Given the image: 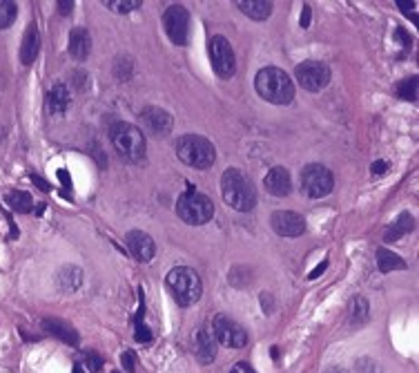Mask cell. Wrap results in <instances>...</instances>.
I'll return each instance as SVG.
<instances>
[{
	"label": "cell",
	"mask_w": 419,
	"mask_h": 373,
	"mask_svg": "<svg viewBox=\"0 0 419 373\" xmlns=\"http://www.w3.org/2000/svg\"><path fill=\"white\" fill-rule=\"evenodd\" d=\"M254 87L257 94L268 103L274 105H288L294 98L292 78L279 67H263L254 76Z\"/></svg>",
	"instance_id": "obj_2"
},
{
	"label": "cell",
	"mask_w": 419,
	"mask_h": 373,
	"mask_svg": "<svg viewBox=\"0 0 419 373\" xmlns=\"http://www.w3.org/2000/svg\"><path fill=\"white\" fill-rule=\"evenodd\" d=\"M355 373H383V371H381V364H379L375 357L363 355L355 362Z\"/></svg>",
	"instance_id": "obj_30"
},
{
	"label": "cell",
	"mask_w": 419,
	"mask_h": 373,
	"mask_svg": "<svg viewBox=\"0 0 419 373\" xmlns=\"http://www.w3.org/2000/svg\"><path fill=\"white\" fill-rule=\"evenodd\" d=\"M56 5H58V12H61L63 16H67V14L74 9V3H72V0H58Z\"/></svg>",
	"instance_id": "obj_37"
},
{
	"label": "cell",
	"mask_w": 419,
	"mask_h": 373,
	"mask_svg": "<svg viewBox=\"0 0 419 373\" xmlns=\"http://www.w3.org/2000/svg\"><path fill=\"white\" fill-rule=\"evenodd\" d=\"M326 266H328V262L319 264V266H317V268H314V271L310 273V280H314V277H319V275H321V273H323V268H326Z\"/></svg>",
	"instance_id": "obj_42"
},
{
	"label": "cell",
	"mask_w": 419,
	"mask_h": 373,
	"mask_svg": "<svg viewBox=\"0 0 419 373\" xmlns=\"http://www.w3.org/2000/svg\"><path fill=\"white\" fill-rule=\"evenodd\" d=\"M210 61H212L214 72L221 78H232L237 72V58H234V49L228 43L226 36H212L210 38Z\"/></svg>",
	"instance_id": "obj_10"
},
{
	"label": "cell",
	"mask_w": 419,
	"mask_h": 373,
	"mask_svg": "<svg viewBox=\"0 0 419 373\" xmlns=\"http://www.w3.org/2000/svg\"><path fill=\"white\" fill-rule=\"evenodd\" d=\"M261 304H263V311H266V313H272V300H270V295H266V293H263V295H261Z\"/></svg>",
	"instance_id": "obj_40"
},
{
	"label": "cell",
	"mask_w": 419,
	"mask_h": 373,
	"mask_svg": "<svg viewBox=\"0 0 419 373\" xmlns=\"http://www.w3.org/2000/svg\"><path fill=\"white\" fill-rule=\"evenodd\" d=\"M134 337H136V342H152V331L147 329L143 322H138L136 324V333H134Z\"/></svg>",
	"instance_id": "obj_33"
},
{
	"label": "cell",
	"mask_w": 419,
	"mask_h": 373,
	"mask_svg": "<svg viewBox=\"0 0 419 373\" xmlns=\"http://www.w3.org/2000/svg\"><path fill=\"white\" fill-rule=\"evenodd\" d=\"M114 373H118V371H114Z\"/></svg>",
	"instance_id": "obj_44"
},
{
	"label": "cell",
	"mask_w": 419,
	"mask_h": 373,
	"mask_svg": "<svg viewBox=\"0 0 419 373\" xmlns=\"http://www.w3.org/2000/svg\"><path fill=\"white\" fill-rule=\"evenodd\" d=\"M294 78L308 92H321L330 83V67L323 61H303L294 69Z\"/></svg>",
	"instance_id": "obj_9"
},
{
	"label": "cell",
	"mask_w": 419,
	"mask_h": 373,
	"mask_svg": "<svg viewBox=\"0 0 419 373\" xmlns=\"http://www.w3.org/2000/svg\"><path fill=\"white\" fill-rule=\"evenodd\" d=\"M335 188L332 172L321 163H310L301 170V190L310 199H323L328 197Z\"/></svg>",
	"instance_id": "obj_7"
},
{
	"label": "cell",
	"mask_w": 419,
	"mask_h": 373,
	"mask_svg": "<svg viewBox=\"0 0 419 373\" xmlns=\"http://www.w3.org/2000/svg\"><path fill=\"white\" fill-rule=\"evenodd\" d=\"M125 243L129 248V253H132L134 257H136L138 262H152L154 253H156V246H154V239L147 235V232L143 230H129L125 235Z\"/></svg>",
	"instance_id": "obj_14"
},
{
	"label": "cell",
	"mask_w": 419,
	"mask_h": 373,
	"mask_svg": "<svg viewBox=\"0 0 419 373\" xmlns=\"http://www.w3.org/2000/svg\"><path fill=\"white\" fill-rule=\"evenodd\" d=\"M397 7L401 9V12L406 14V16H412V18L417 21V16H415V7H417V3H410V5H408V3H401V0H399V3H397Z\"/></svg>",
	"instance_id": "obj_35"
},
{
	"label": "cell",
	"mask_w": 419,
	"mask_h": 373,
	"mask_svg": "<svg viewBox=\"0 0 419 373\" xmlns=\"http://www.w3.org/2000/svg\"><path fill=\"white\" fill-rule=\"evenodd\" d=\"M370 317V306H368V300L366 297H355L350 304V322L355 326H361L368 322Z\"/></svg>",
	"instance_id": "obj_26"
},
{
	"label": "cell",
	"mask_w": 419,
	"mask_h": 373,
	"mask_svg": "<svg viewBox=\"0 0 419 373\" xmlns=\"http://www.w3.org/2000/svg\"><path fill=\"white\" fill-rule=\"evenodd\" d=\"M237 7L252 21H266L272 14V3L268 0H237Z\"/></svg>",
	"instance_id": "obj_21"
},
{
	"label": "cell",
	"mask_w": 419,
	"mask_h": 373,
	"mask_svg": "<svg viewBox=\"0 0 419 373\" xmlns=\"http://www.w3.org/2000/svg\"><path fill=\"white\" fill-rule=\"evenodd\" d=\"M103 5L116 14H129L136 7H141V0H125V3L123 0H103Z\"/></svg>",
	"instance_id": "obj_29"
},
{
	"label": "cell",
	"mask_w": 419,
	"mask_h": 373,
	"mask_svg": "<svg viewBox=\"0 0 419 373\" xmlns=\"http://www.w3.org/2000/svg\"><path fill=\"white\" fill-rule=\"evenodd\" d=\"M89 49H92V38H89L87 29L83 27L72 29V34H69V54H72V58L85 61L89 56Z\"/></svg>",
	"instance_id": "obj_19"
},
{
	"label": "cell",
	"mask_w": 419,
	"mask_h": 373,
	"mask_svg": "<svg viewBox=\"0 0 419 373\" xmlns=\"http://www.w3.org/2000/svg\"><path fill=\"white\" fill-rule=\"evenodd\" d=\"M72 105V92L65 83H56L47 94V107L52 114H63Z\"/></svg>",
	"instance_id": "obj_18"
},
{
	"label": "cell",
	"mask_w": 419,
	"mask_h": 373,
	"mask_svg": "<svg viewBox=\"0 0 419 373\" xmlns=\"http://www.w3.org/2000/svg\"><path fill=\"white\" fill-rule=\"evenodd\" d=\"M217 337L210 326L198 329V333L194 335V353H196V360L201 364H212L217 360Z\"/></svg>",
	"instance_id": "obj_15"
},
{
	"label": "cell",
	"mask_w": 419,
	"mask_h": 373,
	"mask_svg": "<svg viewBox=\"0 0 419 373\" xmlns=\"http://www.w3.org/2000/svg\"><path fill=\"white\" fill-rule=\"evenodd\" d=\"M415 228V219H412L410 212H401V215L397 217V221L392 223V228L386 232V241H397L399 237L408 235V232Z\"/></svg>",
	"instance_id": "obj_23"
},
{
	"label": "cell",
	"mask_w": 419,
	"mask_h": 373,
	"mask_svg": "<svg viewBox=\"0 0 419 373\" xmlns=\"http://www.w3.org/2000/svg\"><path fill=\"white\" fill-rule=\"evenodd\" d=\"M32 181H34V183H38V188H41V190H45V192H49V190H52V188H49V183H47V181H43L41 177L32 175Z\"/></svg>",
	"instance_id": "obj_41"
},
{
	"label": "cell",
	"mask_w": 419,
	"mask_h": 373,
	"mask_svg": "<svg viewBox=\"0 0 419 373\" xmlns=\"http://www.w3.org/2000/svg\"><path fill=\"white\" fill-rule=\"evenodd\" d=\"M109 139H112L118 157L125 163H141L145 159V134L136 126L125 121L114 123L109 130Z\"/></svg>",
	"instance_id": "obj_3"
},
{
	"label": "cell",
	"mask_w": 419,
	"mask_h": 373,
	"mask_svg": "<svg viewBox=\"0 0 419 373\" xmlns=\"http://www.w3.org/2000/svg\"><path fill=\"white\" fill-rule=\"evenodd\" d=\"M212 333L217 337L219 344L228 346V349H243L248 344V333L239 322H234L228 315H214L212 320Z\"/></svg>",
	"instance_id": "obj_8"
},
{
	"label": "cell",
	"mask_w": 419,
	"mask_h": 373,
	"mask_svg": "<svg viewBox=\"0 0 419 373\" xmlns=\"http://www.w3.org/2000/svg\"><path fill=\"white\" fill-rule=\"evenodd\" d=\"M272 228L277 235L281 237H301L306 232V221L299 212H292V210H277L272 215Z\"/></svg>",
	"instance_id": "obj_12"
},
{
	"label": "cell",
	"mask_w": 419,
	"mask_h": 373,
	"mask_svg": "<svg viewBox=\"0 0 419 373\" xmlns=\"http://www.w3.org/2000/svg\"><path fill=\"white\" fill-rule=\"evenodd\" d=\"M163 25H165L167 36L174 45H185L189 34V14L181 5H169L163 14Z\"/></svg>",
	"instance_id": "obj_11"
},
{
	"label": "cell",
	"mask_w": 419,
	"mask_h": 373,
	"mask_svg": "<svg viewBox=\"0 0 419 373\" xmlns=\"http://www.w3.org/2000/svg\"><path fill=\"white\" fill-rule=\"evenodd\" d=\"M326 373H348L346 369H341V366H330V369H328Z\"/></svg>",
	"instance_id": "obj_43"
},
{
	"label": "cell",
	"mask_w": 419,
	"mask_h": 373,
	"mask_svg": "<svg viewBox=\"0 0 419 373\" xmlns=\"http://www.w3.org/2000/svg\"><path fill=\"white\" fill-rule=\"evenodd\" d=\"M83 284V271L76 266H65L61 273H58V286L63 288L65 293L76 291L78 286Z\"/></svg>",
	"instance_id": "obj_22"
},
{
	"label": "cell",
	"mask_w": 419,
	"mask_h": 373,
	"mask_svg": "<svg viewBox=\"0 0 419 373\" xmlns=\"http://www.w3.org/2000/svg\"><path fill=\"white\" fill-rule=\"evenodd\" d=\"M103 357L98 355V353H94V351H89V353H85V366H87V371L89 373H98L103 369Z\"/></svg>",
	"instance_id": "obj_31"
},
{
	"label": "cell",
	"mask_w": 419,
	"mask_h": 373,
	"mask_svg": "<svg viewBox=\"0 0 419 373\" xmlns=\"http://www.w3.org/2000/svg\"><path fill=\"white\" fill-rule=\"evenodd\" d=\"M38 52H41V32H38L36 25H29L21 45V61L25 65H32L36 61Z\"/></svg>",
	"instance_id": "obj_17"
},
{
	"label": "cell",
	"mask_w": 419,
	"mask_h": 373,
	"mask_svg": "<svg viewBox=\"0 0 419 373\" xmlns=\"http://www.w3.org/2000/svg\"><path fill=\"white\" fill-rule=\"evenodd\" d=\"M165 284L172 293L174 302L178 306H192L201 300V293H203V284H201V277L194 268L189 266H176L167 273L165 277Z\"/></svg>",
	"instance_id": "obj_4"
},
{
	"label": "cell",
	"mask_w": 419,
	"mask_h": 373,
	"mask_svg": "<svg viewBox=\"0 0 419 373\" xmlns=\"http://www.w3.org/2000/svg\"><path fill=\"white\" fill-rule=\"evenodd\" d=\"M176 157L189 168L207 170L217 161V150L201 134H185L176 141Z\"/></svg>",
	"instance_id": "obj_5"
},
{
	"label": "cell",
	"mask_w": 419,
	"mask_h": 373,
	"mask_svg": "<svg viewBox=\"0 0 419 373\" xmlns=\"http://www.w3.org/2000/svg\"><path fill=\"white\" fill-rule=\"evenodd\" d=\"M221 195L226 203L239 212H250L257 206V188L252 179L239 168H228L221 177Z\"/></svg>",
	"instance_id": "obj_1"
},
{
	"label": "cell",
	"mask_w": 419,
	"mask_h": 373,
	"mask_svg": "<svg viewBox=\"0 0 419 373\" xmlns=\"http://www.w3.org/2000/svg\"><path fill=\"white\" fill-rule=\"evenodd\" d=\"M263 186H266V190L274 197H288L290 190H292L290 172H288L283 166L272 168V170L266 175V179H263Z\"/></svg>",
	"instance_id": "obj_16"
},
{
	"label": "cell",
	"mask_w": 419,
	"mask_h": 373,
	"mask_svg": "<svg viewBox=\"0 0 419 373\" xmlns=\"http://www.w3.org/2000/svg\"><path fill=\"white\" fill-rule=\"evenodd\" d=\"M310 16H312L310 5H303V12H301V27H303V29L310 27Z\"/></svg>",
	"instance_id": "obj_36"
},
{
	"label": "cell",
	"mask_w": 419,
	"mask_h": 373,
	"mask_svg": "<svg viewBox=\"0 0 419 373\" xmlns=\"http://www.w3.org/2000/svg\"><path fill=\"white\" fill-rule=\"evenodd\" d=\"M377 264L381 273H390V271H403L406 268V262L401 260L395 253L386 251V248H379L377 251Z\"/></svg>",
	"instance_id": "obj_24"
},
{
	"label": "cell",
	"mask_w": 419,
	"mask_h": 373,
	"mask_svg": "<svg viewBox=\"0 0 419 373\" xmlns=\"http://www.w3.org/2000/svg\"><path fill=\"white\" fill-rule=\"evenodd\" d=\"M386 168H388V163H386V161H377V163H372V175H383V172H386Z\"/></svg>",
	"instance_id": "obj_39"
},
{
	"label": "cell",
	"mask_w": 419,
	"mask_h": 373,
	"mask_svg": "<svg viewBox=\"0 0 419 373\" xmlns=\"http://www.w3.org/2000/svg\"><path fill=\"white\" fill-rule=\"evenodd\" d=\"M58 179H61V183H63V188H72V179H69V175H67V170H58Z\"/></svg>",
	"instance_id": "obj_38"
},
{
	"label": "cell",
	"mask_w": 419,
	"mask_h": 373,
	"mask_svg": "<svg viewBox=\"0 0 419 373\" xmlns=\"http://www.w3.org/2000/svg\"><path fill=\"white\" fill-rule=\"evenodd\" d=\"M16 16H18V5L14 0H0V29H7L16 21Z\"/></svg>",
	"instance_id": "obj_27"
},
{
	"label": "cell",
	"mask_w": 419,
	"mask_h": 373,
	"mask_svg": "<svg viewBox=\"0 0 419 373\" xmlns=\"http://www.w3.org/2000/svg\"><path fill=\"white\" fill-rule=\"evenodd\" d=\"M141 121L145 126L147 132H152L154 137H167L172 132V116L163 107L147 105L141 110Z\"/></svg>",
	"instance_id": "obj_13"
},
{
	"label": "cell",
	"mask_w": 419,
	"mask_h": 373,
	"mask_svg": "<svg viewBox=\"0 0 419 373\" xmlns=\"http://www.w3.org/2000/svg\"><path fill=\"white\" fill-rule=\"evenodd\" d=\"M5 201H7L9 208H12V210H16V212H32V208H34V199H32V195H29V192H25V190H14V192H9Z\"/></svg>",
	"instance_id": "obj_25"
},
{
	"label": "cell",
	"mask_w": 419,
	"mask_h": 373,
	"mask_svg": "<svg viewBox=\"0 0 419 373\" xmlns=\"http://www.w3.org/2000/svg\"><path fill=\"white\" fill-rule=\"evenodd\" d=\"M228 373H257V371H254L248 362H237V364H232V369Z\"/></svg>",
	"instance_id": "obj_34"
},
{
	"label": "cell",
	"mask_w": 419,
	"mask_h": 373,
	"mask_svg": "<svg viewBox=\"0 0 419 373\" xmlns=\"http://www.w3.org/2000/svg\"><path fill=\"white\" fill-rule=\"evenodd\" d=\"M397 94L403 101H417V76H410L406 81L397 83Z\"/></svg>",
	"instance_id": "obj_28"
},
{
	"label": "cell",
	"mask_w": 419,
	"mask_h": 373,
	"mask_svg": "<svg viewBox=\"0 0 419 373\" xmlns=\"http://www.w3.org/2000/svg\"><path fill=\"white\" fill-rule=\"evenodd\" d=\"M121 364H123V369H125V373H134V371H136V357H134L132 351L123 353V355H121Z\"/></svg>",
	"instance_id": "obj_32"
},
{
	"label": "cell",
	"mask_w": 419,
	"mask_h": 373,
	"mask_svg": "<svg viewBox=\"0 0 419 373\" xmlns=\"http://www.w3.org/2000/svg\"><path fill=\"white\" fill-rule=\"evenodd\" d=\"M176 215L189 226H203L214 217V203L212 199L203 192H196L192 186L187 192H183L176 201Z\"/></svg>",
	"instance_id": "obj_6"
},
{
	"label": "cell",
	"mask_w": 419,
	"mask_h": 373,
	"mask_svg": "<svg viewBox=\"0 0 419 373\" xmlns=\"http://www.w3.org/2000/svg\"><path fill=\"white\" fill-rule=\"evenodd\" d=\"M43 329L47 333H52L54 337H58V340H63L65 344H72V346L78 344V333L74 331V326L65 324V322H61V320L45 317V320H43Z\"/></svg>",
	"instance_id": "obj_20"
}]
</instances>
